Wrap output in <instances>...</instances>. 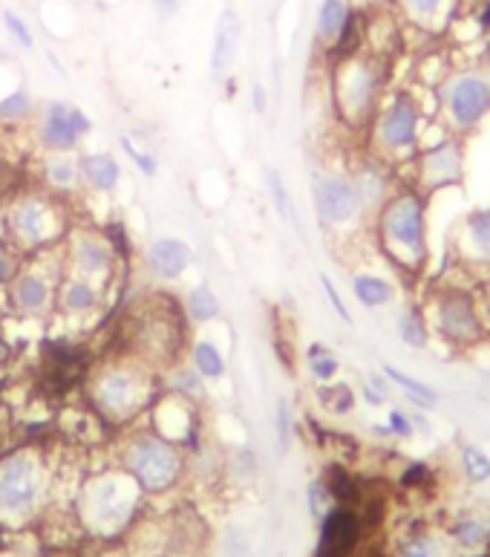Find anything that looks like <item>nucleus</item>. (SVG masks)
Segmentation results:
<instances>
[{"mask_svg": "<svg viewBox=\"0 0 490 557\" xmlns=\"http://www.w3.org/2000/svg\"><path fill=\"white\" fill-rule=\"evenodd\" d=\"M263 182H266L271 208L277 211V217H280L283 223H289V226L300 228V223H297V211H294V203H292V194H289L286 182H283V177H280V171L271 168V165H266V168H263Z\"/></svg>", "mask_w": 490, "mask_h": 557, "instance_id": "30", "label": "nucleus"}, {"mask_svg": "<svg viewBox=\"0 0 490 557\" xmlns=\"http://www.w3.org/2000/svg\"><path fill=\"white\" fill-rule=\"evenodd\" d=\"M395 332H398V341L410 350H427L433 344V330H430V321L424 315V306L401 309L398 321H395Z\"/></svg>", "mask_w": 490, "mask_h": 557, "instance_id": "27", "label": "nucleus"}, {"mask_svg": "<svg viewBox=\"0 0 490 557\" xmlns=\"http://www.w3.org/2000/svg\"><path fill=\"white\" fill-rule=\"evenodd\" d=\"M378 254L404 275H424L430 266V200L410 182L395 191L369 220Z\"/></svg>", "mask_w": 490, "mask_h": 557, "instance_id": "1", "label": "nucleus"}, {"mask_svg": "<svg viewBox=\"0 0 490 557\" xmlns=\"http://www.w3.org/2000/svg\"><path fill=\"white\" fill-rule=\"evenodd\" d=\"M361 396H364V402H367L369 407L387 405L392 396L390 379H387L384 373H372V376H367L364 384H361Z\"/></svg>", "mask_w": 490, "mask_h": 557, "instance_id": "39", "label": "nucleus"}, {"mask_svg": "<svg viewBox=\"0 0 490 557\" xmlns=\"http://www.w3.org/2000/svg\"><path fill=\"white\" fill-rule=\"evenodd\" d=\"M243 47V21L237 9L225 6L214 26V44H211V76L222 78L234 64Z\"/></svg>", "mask_w": 490, "mask_h": 557, "instance_id": "22", "label": "nucleus"}, {"mask_svg": "<svg viewBox=\"0 0 490 557\" xmlns=\"http://www.w3.org/2000/svg\"><path fill=\"white\" fill-rule=\"evenodd\" d=\"M312 205L326 231H355L358 226H369L361 191L349 171L318 174L312 182Z\"/></svg>", "mask_w": 490, "mask_h": 557, "instance_id": "12", "label": "nucleus"}, {"mask_svg": "<svg viewBox=\"0 0 490 557\" xmlns=\"http://www.w3.org/2000/svg\"><path fill=\"white\" fill-rule=\"evenodd\" d=\"M12 355H15V350H12V347H9V341L0 335V370H3V367H9Z\"/></svg>", "mask_w": 490, "mask_h": 557, "instance_id": "49", "label": "nucleus"}, {"mask_svg": "<svg viewBox=\"0 0 490 557\" xmlns=\"http://www.w3.org/2000/svg\"><path fill=\"white\" fill-rule=\"evenodd\" d=\"M274 433H277V445H280V451L286 454L289 445H292V433H294L292 405H289L286 399H277V410H274Z\"/></svg>", "mask_w": 490, "mask_h": 557, "instance_id": "40", "label": "nucleus"}, {"mask_svg": "<svg viewBox=\"0 0 490 557\" xmlns=\"http://www.w3.org/2000/svg\"><path fill=\"white\" fill-rule=\"evenodd\" d=\"M462 471L473 485L490 480V456L479 448V445H462Z\"/></svg>", "mask_w": 490, "mask_h": 557, "instance_id": "35", "label": "nucleus"}, {"mask_svg": "<svg viewBox=\"0 0 490 557\" xmlns=\"http://www.w3.org/2000/svg\"><path fill=\"white\" fill-rule=\"evenodd\" d=\"M122 151L133 159V165L139 168V174L147 179H153L159 174V156L156 153L145 151V148H139L130 136H122Z\"/></svg>", "mask_w": 490, "mask_h": 557, "instance_id": "38", "label": "nucleus"}, {"mask_svg": "<svg viewBox=\"0 0 490 557\" xmlns=\"http://www.w3.org/2000/svg\"><path fill=\"white\" fill-rule=\"evenodd\" d=\"M384 376H387L392 387L401 390L404 399L413 407H418V410H436V405H439V390H436V387H430L427 381H421L416 379V376H410V373H404V370H398L395 364H384Z\"/></svg>", "mask_w": 490, "mask_h": 557, "instance_id": "26", "label": "nucleus"}, {"mask_svg": "<svg viewBox=\"0 0 490 557\" xmlns=\"http://www.w3.org/2000/svg\"><path fill=\"white\" fill-rule=\"evenodd\" d=\"M315 393H318L320 405L326 407L329 413H335V416H346V413H352V407H355V402H358L355 390L338 379L329 381V384H318Z\"/></svg>", "mask_w": 490, "mask_h": 557, "instance_id": "33", "label": "nucleus"}, {"mask_svg": "<svg viewBox=\"0 0 490 557\" xmlns=\"http://www.w3.org/2000/svg\"><path fill=\"white\" fill-rule=\"evenodd\" d=\"M387 428H390L392 439H401V442L413 439L418 431L416 422H413V413L410 410H401V407H392L390 413H387Z\"/></svg>", "mask_w": 490, "mask_h": 557, "instance_id": "41", "label": "nucleus"}, {"mask_svg": "<svg viewBox=\"0 0 490 557\" xmlns=\"http://www.w3.org/2000/svg\"><path fill=\"white\" fill-rule=\"evenodd\" d=\"M87 399L101 422L127 425L147 413L159 399L156 370L124 353L98 364L87 379Z\"/></svg>", "mask_w": 490, "mask_h": 557, "instance_id": "3", "label": "nucleus"}, {"mask_svg": "<svg viewBox=\"0 0 490 557\" xmlns=\"http://www.w3.org/2000/svg\"><path fill=\"white\" fill-rule=\"evenodd\" d=\"M142 312L133 315V330L127 332V353L136 355L153 370H168L179 361L182 350V321L171 306H139Z\"/></svg>", "mask_w": 490, "mask_h": 557, "instance_id": "10", "label": "nucleus"}, {"mask_svg": "<svg viewBox=\"0 0 490 557\" xmlns=\"http://www.w3.org/2000/svg\"><path fill=\"white\" fill-rule=\"evenodd\" d=\"M185 315L194 324H211V321H217L222 315L220 295L211 286H205V283L188 289V295H185Z\"/></svg>", "mask_w": 490, "mask_h": 557, "instance_id": "28", "label": "nucleus"}, {"mask_svg": "<svg viewBox=\"0 0 490 557\" xmlns=\"http://www.w3.org/2000/svg\"><path fill=\"white\" fill-rule=\"evenodd\" d=\"M387 55L372 52L367 47L332 58L329 70V93H332V110L346 130L364 136L369 122L375 119L378 107L384 102L387 90Z\"/></svg>", "mask_w": 490, "mask_h": 557, "instance_id": "2", "label": "nucleus"}, {"mask_svg": "<svg viewBox=\"0 0 490 557\" xmlns=\"http://www.w3.org/2000/svg\"><path fill=\"white\" fill-rule=\"evenodd\" d=\"M41 179H44V191L49 194H70L84 185L81 179V165L78 156L73 153H49L41 159Z\"/></svg>", "mask_w": 490, "mask_h": 557, "instance_id": "23", "label": "nucleus"}, {"mask_svg": "<svg viewBox=\"0 0 490 557\" xmlns=\"http://www.w3.org/2000/svg\"><path fill=\"white\" fill-rule=\"evenodd\" d=\"M142 494L145 491L127 471H104L84 488V517L98 532H119L139 511Z\"/></svg>", "mask_w": 490, "mask_h": 557, "instance_id": "11", "label": "nucleus"}, {"mask_svg": "<svg viewBox=\"0 0 490 557\" xmlns=\"http://www.w3.org/2000/svg\"><path fill=\"white\" fill-rule=\"evenodd\" d=\"M352 295L364 309H384L395 301V283L378 272H355Z\"/></svg>", "mask_w": 490, "mask_h": 557, "instance_id": "25", "label": "nucleus"}, {"mask_svg": "<svg viewBox=\"0 0 490 557\" xmlns=\"http://www.w3.org/2000/svg\"><path fill=\"white\" fill-rule=\"evenodd\" d=\"M251 107H254V113H266V107H269V96H266V87L257 81L254 87H251Z\"/></svg>", "mask_w": 490, "mask_h": 557, "instance_id": "46", "label": "nucleus"}, {"mask_svg": "<svg viewBox=\"0 0 490 557\" xmlns=\"http://www.w3.org/2000/svg\"><path fill=\"white\" fill-rule=\"evenodd\" d=\"M41 500V459L32 451H15L0 459V514L26 517Z\"/></svg>", "mask_w": 490, "mask_h": 557, "instance_id": "15", "label": "nucleus"}, {"mask_svg": "<svg viewBox=\"0 0 490 557\" xmlns=\"http://www.w3.org/2000/svg\"><path fill=\"white\" fill-rule=\"evenodd\" d=\"M485 557H490V552H488V555H485Z\"/></svg>", "mask_w": 490, "mask_h": 557, "instance_id": "52", "label": "nucleus"}, {"mask_svg": "<svg viewBox=\"0 0 490 557\" xmlns=\"http://www.w3.org/2000/svg\"><path fill=\"white\" fill-rule=\"evenodd\" d=\"M168 390L182 396V399H191L196 402L202 393H205V379L194 370V364H173L168 367Z\"/></svg>", "mask_w": 490, "mask_h": 557, "instance_id": "32", "label": "nucleus"}, {"mask_svg": "<svg viewBox=\"0 0 490 557\" xmlns=\"http://www.w3.org/2000/svg\"><path fill=\"white\" fill-rule=\"evenodd\" d=\"M21 269V254L9 243H0V289H6Z\"/></svg>", "mask_w": 490, "mask_h": 557, "instance_id": "43", "label": "nucleus"}, {"mask_svg": "<svg viewBox=\"0 0 490 557\" xmlns=\"http://www.w3.org/2000/svg\"><path fill=\"white\" fill-rule=\"evenodd\" d=\"M61 249V263L67 275L93 280L104 289L113 286L119 275V252L110 237H104L96 228H70Z\"/></svg>", "mask_w": 490, "mask_h": 557, "instance_id": "14", "label": "nucleus"}, {"mask_svg": "<svg viewBox=\"0 0 490 557\" xmlns=\"http://www.w3.org/2000/svg\"><path fill=\"white\" fill-rule=\"evenodd\" d=\"M361 12H387L392 9V0H352Z\"/></svg>", "mask_w": 490, "mask_h": 557, "instance_id": "48", "label": "nucleus"}, {"mask_svg": "<svg viewBox=\"0 0 490 557\" xmlns=\"http://www.w3.org/2000/svg\"><path fill=\"white\" fill-rule=\"evenodd\" d=\"M55 254L41 252L38 260L21 263L15 280L6 286V301L21 318H44L55 309L58 280L64 275V263H52Z\"/></svg>", "mask_w": 490, "mask_h": 557, "instance_id": "13", "label": "nucleus"}, {"mask_svg": "<svg viewBox=\"0 0 490 557\" xmlns=\"http://www.w3.org/2000/svg\"><path fill=\"white\" fill-rule=\"evenodd\" d=\"M0 21H3L6 35H9L21 50H32V47H35V32H32V26L26 24L15 9H3V12H0Z\"/></svg>", "mask_w": 490, "mask_h": 557, "instance_id": "36", "label": "nucleus"}, {"mask_svg": "<svg viewBox=\"0 0 490 557\" xmlns=\"http://www.w3.org/2000/svg\"><path fill=\"white\" fill-rule=\"evenodd\" d=\"M35 133L44 151L73 153L93 133V119L70 102H49L38 116Z\"/></svg>", "mask_w": 490, "mask_h": 557, "instance_id": "16", "label": "nucleus"}, {"mask_svg": "<svg viewBox=\"0 0 490 557\" xmlns=\"http://www.w3.org/2000/svg\"><path fill=\"white\" fill-rule=\"evenodd\" d=\"M352 557H384V555H381V549H378V546H372V549H367L364 555H358V552H355Z\"/></svg>", "mask_w": 490, "mask_h": 557, "instance_id": "51", "label": "nucleus"}, {"mask_svg": "<svg viewBox=\"0 0 490 557\" xmlns=\"http://www.w3.org/2000/svg\"><path fill=\"white\" fill-rule=\"evenodd\" d=\"M424 315L433 341H441L453 353H473L490 341V315L476 286H433L424 301Z\"/></svg>", "mask_w": 490, "mask_h": 557, "instance_id": "5", "label": "nucleus"}, {"mask_svg": "<svg viewBox=\"0 0 490 557\" xmlns=\"http://www.w3.org/2000/svg\"><path fill=\"white\" fill-rule=\"evenodd\" d=\"M150 3H153V9H156V15H159V18H173L185 0H150Z\"/></svg>", "mask_w": 490, "mask_h": 557, "instance_id": "47", "label": "nucleus"}, {"mask_svg": "<svg viewBox=\"0 0 490 557\" xmlns=\"http://www.w3.org/2000/svg\"><path fill=\"white\" fill-rule=\"evenodd\" d=\"M107 289L93 280L75 278V275H61L58 292H55V312L67 321H93L104 309Z\"/></svg>", "mask_w": 490, "mask_h": 557, "instance_id": "19", "label": "nucleus"}, {"mask_svg": "<svg viewBox=\"0 0 490 557\" xmlns=\"http://www.w3.org/2000/svg\"><path fill=\"white\" fill-rule=\"evenodd\" d=\"M306 370L315 379V384H329L338 379L341 373V358L335 350H329L326 344H312L306 350Z\"/></svg>", "mask_w": 490, "mask_h": 557, "instance_id": "31", "label": "nucleus"}, {"mask_svg": "<svg viewBox=\"0 0 490 557\" xmlns=\"http://www.w3.org/2000/svg\"><path fill=\"white\" fill-rule=\"evenodd\" d=\"M398 557H436V540L427 534H418L413 540H407V546L401 549Z\"/></svg>", "mask_w": 490, "mask_h": 557, "instance_id": "45", "label": "nucleus"}, {"mask_svg": "<svg viewBox=\"0 0 490 557\" xmlns=\"http://www.w3.org/2000/svg\"><path fill=\"white\" fill-rule=\"evenodd\" d=\"M364 520L355 506H335L320 517V537L315 557H352L364 540Z\"/></svg>", "mask_w": 490, "mask_h": 557, "instance_id": "18", "label": "nucleus"}, {"mask_svg": "<svg viewBox=\"0 0 490 557\" xmlns=\"http://www.w3.org/2000/svg\"><path fill=\"white\" fill-rule=\"evenodd\" d=\"M122 471H127L145 494L171 491L185 474L182 448L153 431H130L119 451Z\"/></svg>", "mask_w": 490, "mask_h": 557, "instance_id": "7", "label": "nucleus"}, {"mask_svg": "<svg viewBox=\"0 0 490 557\" xmlns=\"http://www.w3.org/2000/svg\"><path fill=\"white\" fill-rule=\"evenodd\" d=\"M191 364H194V370L205 381L225 379V370H228L225 353H222L214 341H208V338L196 341L194 347H191Z\"/></svg>", "mask_w": 490, "mask_h": 557, "instance_id": "29", "label": "nucleus"}, {"mask_svg": "<svg viewBox=\"0 0 490 557\" xmlns=\"http://www.w3.org/2000/svg\"><path fill=\"white\" fill-rule=\"evenodd\" d=\"M78 165H81V179H84V185L90 191L113 194L119 188V182H122V165H119V159L113 153H81Z\"/></svg>", "mask_w": 490, "mask_h": 557, "instance_id": "24", "label": "nucleus"}, {"mask_svg": "<svg viewBox=\"0 0 490 557\" xmlns=\"http://www.w3.org/2000/svg\"><path fill=\"white\" fill-rule=\"evenodd\" d=\"M320 286H323V295H326V301H329V306L335 309V315L341 318L346 327H352V324H355V318H352L349 306H346V301H343V298H341V292H338L335 280L329 278V275H320Z\"/></svg>", "mask_w": 490, "mask_h": 557, "instance_id": "42", "label": "nucleus"}, {"mask_svg": "<svg viewBox=\"0 0 490 557\" xmlns=\"http://www.w3.org/2000/svg\"><path fill=\"white\" fill-rule=\"evenodd\" d=\"M392 9L401 24L413 26L424 35H441L453 24L459 0H392Z\"/></svg>", "mask_w": 490, "mask_h": 557, "instance_id": "20", "label": "nucleus"}, {"mask_svg": "<svg viewBox=\"0 0 490 557\" xmlns=\"http://www.w3.org/2000/svg\"><path fill=\"white\" fill-rule=\"evenodd\" d=\"M6 243L18 254L52 252L70 234L67 211L58 194L49 191H26L18 194L3 211Z\"/></svg>", "mask_w": 490, "mask_h": 557, "instance_id": "6", "label": "nucleus"}, {"mask_svg": "<svg viewBox=\"0 0 490 557\" xmlns=\"http://www.w3.org/2000/svg\"><path fill=\"white\" fill-rule=\"evenodd\" d=\"M427 110L413 90H392L384 96L375 119L369 122L364 142L367 153L378 162L401 171L413 162V156L427 142Z\"/></svg>", "mask_w": 490, "mask_h": 557, "instance_id": "4", "label": "nucleus"}, {"mask_svg": "<svg viewBox=\"0 0 490 557\" xmlns=\"http://www.w3.org/2000/svg\"><path fill=\"white\" fill-rule=\"evenodd\" d=\"M407 171H410L407 177L398 179L410 182L427 200L462 188L467 177L465 136H459V133L444 127V133L436 142H424L421 145V151L413 156Z\"/></svg>", "mask_w": 490, "mask_h": 557, "instance_id": "9", "label": "nucleus"}, {"mask_svg": "<svg viewBox=\"0 0 490 557\" xmlns=\"http://www.w3.org/2000/svg\"><path fill=\"white\" fill-rule=\"evenodd\" d=\"M453 249L459 266L470 269L479 280L490 272V205L470 208L453 231Z\"/></svg>", "mask_w": 490, "mask_h": 557, "instance_id": "17", "label": "nucleus"}, {"mask_svg": "<svg viewBox=\"0 0 490 557\" xmlns=\"http://www.w3.org/2000/svg\"><path fill=\"white\" fill-rule=\"evenodd\" d=\"M194 252L185 240L179 237H156L145 249V266L156 280L173 283L191 269Z\"/></svg>", "mask_w": 490, "mask_h": 557, "instance_id": "21", "label": "nucleus"}, {"mask_svg": "<svg viewBox=\"0 0 490 557\" xmlns=\"http://www.w3.org/2000/svg\"><path fill=\"white\" fill-rule=\"evenodd\" d=\"M453 540L462 546V549H479L485 540H488V529L479 523V520H473V517H465V520H459V523H453Z\"/></svg>", "mask_w": 490, "mask_h": 557, "instance_id": "37", "label": "nucleus"}, {"mask_svg": "<svg viewBox=\"0 0 490 557\" xmlns=\"http://www.w3.org/2000/svg\"><path fill=\"white\" fill-rule=\"evenodd\" d=\"M479 295H482V304H485V309H488L490 315V272L479 280Z\"/></svg>", "mask_w": 490, "mask_h": 557, "instance_id": "50", "label": "nucleus"}, {"mask_svg": "<svg viewBox=\"0 0 490 557\" xmlns=\"http://www.w3.org/2000/svg\"><path fill=\"white\" fill-rule=\"evenodd\" d=\"M35 110V102L29 96L26 87H15L12 93H6L0 99V122H9V125H18V122H26Z\"/></svg>", "mask_w": 490, "mask_h": 557, "instance_id": "34", "label": "nucleus"}, {"mask_svg": "<svg viewBox=\"0 0 490 557\" xmlns=\"http://www.w3.org/2000/svg\"><path fill=\"white\" fill-rule=\"evenodd\" d=\"M436 107L441 110L444 127L470 136L490 116V73L482 67L447 70L436 84Z\"/></svg>", "mask_w": 490, "mask_h": 557, "instance_id": "8", "label": "nucleus"}, {"mask_svg": "<svg viewBox=\"0 0 490 557\" xmlns=\"http://www.w3.org/2000/svg\"><path fill=\"white\" fill-rule=\"evenodd\" d=\"M332 506H335V500H332L326 482H312V485H309V508H312V514H315V517H323Z\"/></svg>", "mask_w": 490, "mask_h": 557, "instance_id": "44", "label": "nucleus"}]
</instances>
